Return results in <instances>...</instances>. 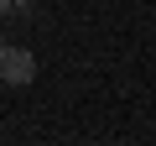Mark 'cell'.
I'll list each match as a JSON object with an SVG mask.
<instances>
[{
  "label": "cell",
  "instance_id": "obj_1",
  "mask_svg": "<svg viewBox=\"0 0 156 146\" xmlns=\"http://www.w3.org/2000/svg\"><path fill=\"white\" fill-rule=\"evenodd\" d=\"M0 78H5V84H31L37 78V57L26 52V47H0Z\"/></svg>",
  "mask_w": 156,
  "mask_h": 146
},
{
  "label": "cell",
  "instance_id": "obj_2",
  "mask_svg": "<svg viewBox=\"0 0 156 146\" xmlns=\"http://www.w3.org/2000/svg\"><path fill=\"white\" fill-rule=\"evenodd\" d=\"M11 11H31V0H11Z\"/></svg>",
  "mask_w": 156,
  "mask_h": 146
},
{
  "label": "cell",
  "instance_id": "obj_3",
  "mask_svg": "<svg viewBox=\"0 0 156 146\" xmlns=\"http://www.w3.org/2000/svg\"><path fill=\"white\" fill-rule=\"evenodd\" d=\"M5 11H11V0H0V16H5Z\"/></svg>",
  "mask_w": 156,
  "mask_h": 146
},
{
  "label": "cell",
  "instance_id": "obj_4",
  "mask_svg": "<svg viewBox=\"0 0 156 146\" xmlns=\"http://www.w3.org/2000/svg\"><path fill=\"white\" fill-rule=\"evenodd\" d=\"M0 47H5V37H0Z\"/></svg>",
  "mask_w": 156,
  "mask_h": 146
}]
</instances>
